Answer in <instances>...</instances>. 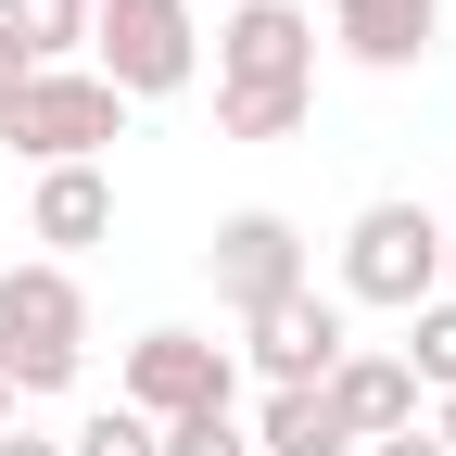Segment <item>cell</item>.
Wrapping results in <instances>:
<instances>
[{
    "label": "cell",
    "mask_w": 456,
    "mask_h": 456,
    "mask_svg": "<svg viewBox=\"0 0 456 456\" xmlns=\"http://www.w3.org/2000/svg\"><path fill=\"white\" fill-rule=\"evenodd\" d=\"M368 456H444V444H431V431H393V444H368Z\"/></svg>",
    "instance_id": "20"
},
{
    "label": "cell",
    "mask_w": 456,
    "mask_h": 456,
    "mask_svg": "<svg viewBox=\"0 0 456 456\" xmlns=\"http://www.w3.org/2000/svg\"><path fill=\"white\" fill-rule=\"evenodd\" d=\"M431 292H444V216L406 203V191L355 203V228H342V305H393V317H419Z\"/></svg>",
    "instance_id": "3"
},
{
    "label": "cell",
    "mask_w": 456,
    "mask_h": 456,
    "mask_svg": "<svg viewBox=\"0 0 456 456\" xmlns=\"http://www.w3.org/2000/svg\"><path fill=\"white\" fill-rule=\"evenodd\" d=\"M13 77H26V64H13V38H0V89H13Z\"/></svg>",
    "instance_id": "22"
},
{
    "label": "cell",
    "mask_w": 456,
    "mask_h": 456,
    "mask_svg": "<svg viewBox=\"0 0 456 456\" xmlns=\"http://www.w3.org/2000/svg\"><path fill=\"white\" fill-rule=\"evenodd\" d=\"M419 431H431V444L456 456V393H431V419H419Z\"/></svg>",
    "instance_id": "19"
},
{
    "label": "cell",
    "mask_w": 456,
    "mask_h": 456,
    "mask_svg": "<svg viewBox=\"0 0 456 456\" xmlns=\"http://www.w3.org/2000/svg\"><path fill=\"white\" fill-rule=\"evenodd\" d=\"M0 431H13V380H0Z\"/></svg>",
    "instance_id": "23"
},
{
    "label": "cell",
    "mask_w": 456,
    "mask_h": 456,
    "mask_svg": "<svg viewBox=\"0 0 456 456\" xmlns=\"http://www.w3.org/2000/svg\"><path fill=\"white\" fill-rule=\"evenodd\" d=\"M191 13H203V0H191Z\"/></svg>",
    "instance_id": "24"
},
{
    "label": "cell",
    "mask_w": 456,
    "mask_h": 456,
    "mask_svg": "<svg viewBox=\"0 0 456 456\" xmlns=\"http://www.w3.org/2000/svg\"><path fill=\"white\" fill-rule=\"evenodd\" d=\"M89 77L114 102H165L203 77V13L191 0H89Z\"/></svg>",
    "instance_id": "4"
},
{
    "label": "cell",
    "mask_w": 456,
    "mask_h": 456,
    "mask_svg": "<svg viewBox=\"0 0 456 456\" xmlns=\"http://www.w3.org/2000/svg\"><path fill=\"white\" fill-rule=\"evenodd\" d=\"M0 140H13L38 178L51 165H102L114 140H127V102H114L89 64H26L13 89H0Z\"/></svg>",
    "instance_id": "2"
},
{
    "label": "cell",
    "mask_w": 456,
    "mask_h": 456,
    "mask_svg": "<svg viewBox=\"0 0 456 456\" xmlns=\"http://www.w3.org/2000/svg\"><path fill=\"white\" fill-rule=\"evenodd\" d=\"M64 456H165V444H152V419H140V406H89V419L64 431Z\"/></svg>",
    "instance_id": "16"
},
{
    "label": "cell",
    "mask_w": 456,
    "mask_h": 456,
    "mask_svg": "<svg viewBox=\"0 0 456 456\" xmlns=\"http://www.w3.org/2000/svg\"><path fill=\"white\" fill-rule=\"evenodd\" d=\"M26 241H51V266H77L89 241H114V178L102 165H51L26 203Z\"/></svg>",
    "instance_id": "11"
},
{
    "label": "cell",
    "mask_w": 456,
    "mask_h": 456,
    "mask_svg": "<svg viewBox=\"0 0 456 456\" xmlns=\"http://www.w3.org/2000/svg\"><path fill=\"white\" fill-rule=\"evenodd\" d=\"M216 89H317V13L305 0H228L216 13Z\"/></svg>",
    "instance_id": "7"
},
{
    "label": "cell",
    "mask_w": 456,
    "mask_h": 456,
    "mask_svg": "<svg viewBox=\"0 0 456 456\" xmlns=\"http://www.w3.org/2000/svg\"><path fill=\"white\" fill-rule=\"evenodd\" d=\"M254 456H355L330 419V393H266L254 406Z\"/></svg>",
    "instance_id": "13"
},
{
    "label": "cell",
    "mask_w": 456,
    "mask_h": 456,
    "mask_svg": "<svg viewBox=\"0 0 456 456\" xmlns=\"http://www.w3.org/2000/svg\"><path fill=\"white\" fill-rule=\"evenodd\" d=\"M203 266H216V305L228 317H266L279 292H305V228L279 216V203H241V216H216V241H203Z\"/></svg>",
    "instance_id": "6"
},
{
    "label": "cell",
    "mask_w": 456,
    "mask_h": 456,
    "mask_svg": "<svg viewBox=\"0 0 456 456\" xmlns=\"http://www.w3.org/2000/svg\"><path fill=\"white\" fill-rule=\"evenodd\" d=\"M0 456H64V444H51V431H26V419H13V431H0Z\"/></svg>",
    "instance_id": "18"
},
{
    "label": "cell",
    "mask_w": 456,
    "mask_h": 456,
    "mask_svg": "<svg viewBox=\"0 0 456 456\" xmlns=\"http://www.w3.org/2000/svg\"><path fill=\"white\" fill-rule=\"evenodd\" d=\"M444 292H456V216H444Z\"/></svg>",
    "instance_id": "21"
},
{
    "label": "cell",
    "mask_w": 456,
    "mask_h": 456,
    "mask_svg": "<svg viewBox=\"0 0 456 456\" xmlns=\"http://www.w3.org/2000/svg\"><path fill=\"white\" fill-rule=\"evenodd\" d=\"M317 393H330V419H342V444H355V456L393 444V431H419V380H406V355H342Z\"/></svg>",
    "instance_id": "10"
},
{
    "label": "cell",
    "mask_w": 456,
    "mask_h": 456,
    "mask_svg": "<svg viewBox=\"0 0 456 456\" xmlns=\"http://www.w3.org/2000/svg\"><path fill=\"white\" fill-rule=\"evenodd\" d=\"M330 38H342V64H368V77H406V64H431V38H444V0H330Z\"/></svg>",
    "instance_id": "9"
},
{
    "label": "cell",
    "mask_w": 456,
    "mask_h": 456,
    "mask_svg": "<svg viewBox=\"0 0 456 456\" xmlns=\"http://www.w3.org/2000/svg\"><path fill=\"white\" fill-rule=\"evenodd\" d=\"M152 444H165V456H254V431H241V406H203V419H165Z\"/></svg>",
    "instance_id": "17"
},
{
    "label": "cell",
    "mask_w": 456,
    "mask_h": 456,
    "mask_svg": "<svg viewBox=\"0 0 456 456\" xmlns=\"http://www.w3.org/2000/svg\"><path fill=\"white\" fill-rule=\"evenodd\" d=\"M114 406H140L152 431L165 419H203V406H241V355L203 330H140L127 342V380H114Z\"/></svg>",
    "instance_id": "5"
},
{
    "label": "cell",
    "mask_w": 456,
    "mask_h": 456,
    "mask_svg": "<svg viewBox=\"0 0 456 456\" xmlns=\"http://www.w3.org/2000/svg\"><path fill=\"white\" fill-rule=\"evenodd\" d=\"M406 380H419V393H456V292H431V305L406 317Z\"/></svg>",
    "instance_id": "15"
},
{
    "label": "cell",
    "mask_w": 456,
    "mask_h": 456,
    "mask_svg": "<svg viewBox=\"0 0 456 456\" xmlns=\"http://www.w3.org/2000/svg\"><path fill=\"white\" fill-rule=\"evenodd\" d=\"M89 368V292H77V266H0V380H13V406L26 393H77Z\"/></svg>",
    "instance_id": "1"
},
{
    "label": "cell",
    "mask_w": 456,
    "mask_h": 456,
    "mask_svg": "<svg viewBox=\"0 0 456 456\" xmlns=\"http://www.w3.org/2000/svg\"><path fill=\"white\" fill-rule=\"evenodd\" d=\"M13 64H89V0H0Z\"/></svg>",
    "instance_id": "12"
},
{
    "label": "cell",
    "mask_w": 456,
    "mask_h": 456,
    "mask_svg": "<svg viewBox=\"0 0 456 456\" xmlns=\"http://www.w3.org/2000/svg\"><path fill=\"white\" fill-rule=\"evenodd\" d=\"M241 355H254L266 393H317L342 355H355V342H342V292H317V279H305V292H279L266 317H241Z\"/></svg>",
    "instance_id": "8"
},
{
    "label": "cell",
    "mask_w": 456,
    "mask_h": 456,
    "mask_svg": "<svg viewBox=\"0 0 456 456\" xmlns=\"http://www.w3.org/2000/svg\"><path fill=\"white\" fill-rule=\"evenodd\" d=\"M317 89H216V140H292Z\"/></svg>",
    "instance_id": "14"
}]
</instances>
